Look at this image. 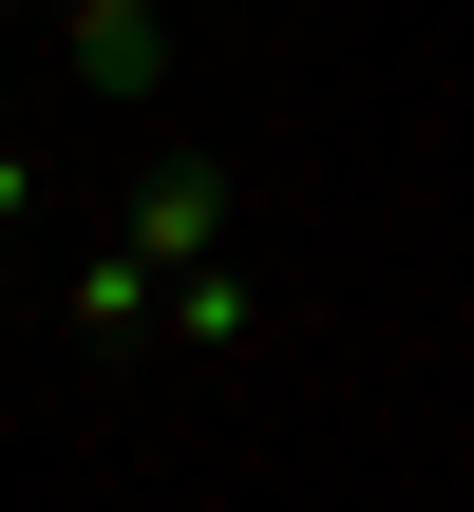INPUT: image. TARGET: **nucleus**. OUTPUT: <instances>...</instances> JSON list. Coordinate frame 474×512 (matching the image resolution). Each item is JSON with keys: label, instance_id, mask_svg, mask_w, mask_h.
I'll list each match as a JSON object with an SVG mask.
<instances>
[{"label": "nucleus", "instance_id": "f257e3e1", "mask_svg": "<svg viewBox=\"0 0 474 512\" xmlns=\"http://www.w3.org/2000/svg\"><path fill=\"white\" fill-rule=\"evenodd\" d=\"M114 247H133L152 285H171V266H209V247H228V171H209V152H152V171H133V209H114Z\"/></svg>", "mask_w": 474, "mask_h": 512}, {"label": "nucleus", "instance_id": "f03ea898", "mask_svg": "<svg viewBox=\"0 0 474 512\" xmlns=\"http://www.w3.org/2000/svg\"><path fill=\"white\" fill-rule=\"evenodd\" d=\"M152 342H190V361H228V342H266V266H247V247H209V266H171V304H152Z\"/></svg>", "mask_w": 474, "mask_h": 512}, {"label": "nucleus", "instance_id": "7ed1b4c3", "mask_svg": "<svg viewBox=\"0 0 474 512\" xmlns=\"http://www.w3.org/2000/svg\"><path fill=\"white\" fill-rule=\"evenodd\" d=\"M76 76H95V95H152V76H171V19H152V0H76Z\"/></svg>", "mask_w": 474, "mask_h": 512}, {"label": "nucleus", "instance_id": "20e7f679", "mask_svg": "<svg viewBox=\"0 0 474 512\" xmlns=\"http://www.w3.org/2000/svg\"><path fill=\"white\" fill-rule=\"evenodd\" d=\"M152 304H171V285H152L133 247H95V266L57 285V323H76V342H152Z\"/></svg>", "mask_w": 474, "mask_h": 512}]
</instances>
